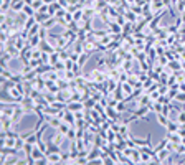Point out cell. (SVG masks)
Returning a JSON list of instances; mask_svg holds the SVG:
<instances>
[{
    "label": "cell",
    "instance_id": "obj_1",
    "mask_svg": "<svg viewBox=\"0 0 185 165\" xmlns=\"http://www.w3.org/2000/svg\"><path fill=\"white\" fill-rule=\"evenodd\" d=\"M167 132H177L178 131V127H180V124H178L177 121L175 122H172V119H169V122H167Z\"/></svg>",
    "mask_w": 185,
    "mask_h": 165
},
{
    "label": "cell",
    "instance_id": "obj_2",
    "mask_svg": "<svg viewBox=\"0 0 185 165\" xmlns=\"http://www.w3.org/2000/svg\"><path fill=\"white\" fill-rule=\"evenodd\" d=\"M40 50H43L45 53H53L55 50L51 48V45H48L45 40H41V43H40Z\"/></svg>",
    "mask_w": 185,
    "mask_h": 165
},
{
    "label": "cell",
    "instance_id": "obj_3",
    "mask_svg": "<svg viewBox=\"0 0 185 165\" xmlns=\"http://www.w3.org/2000/svg\"><path fill=\"white\" fill-rule=\"evenodd\" d=\"M175 121H177L178 124H185V111H184V109H180V111H178L177 119H175Z\"/></svg>",
    "mask_w": 185,
    "mask_h": 165
},
{
    "label": "cell",
    "instance_id": "obj_4",
    "mask_svg": "<svg viewBox=\"0 0 185 165\" xmlns=\"http://www.w3.org/2000/svg\"><path fill=\"white\" fill-rule=\"evenodd\" d=\"M172 68V69H180V68H182V65H178L177 61H174V59H172L170 61V65H169Z\"/></svg>",
    "mask_w": 185,
    "mask_h": 165
},
{
    "label": "cell",
    "instance_id": "obj_5",
    "mask_svg": "<svg viewBox=\"0 0 185 165\" xmlns=\"http://www.w3.org/2000/svg\"><path fill=\"white\" fill-rule=\"evenodd\" d=\"M182 22H184V23H185V10H184V12H182Z\"/></svg>",
    "mask_w": 185,
    "mask_h": 165
}]
</instances>
